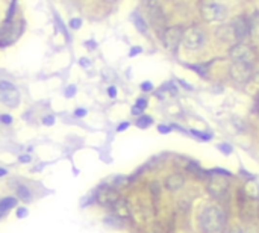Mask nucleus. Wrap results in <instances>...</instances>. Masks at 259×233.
<instances>
[{"instance_id":"4be33fe9","label":"nucleus","mask_w":259,"mask_h":233,"mask_svg":"<svg viewBox=\"0 0 259 233\" xmlns=\"http://www.w3.org/2000/svg\"><path fill=\"white\" fill-rule=\"evenodd\" d=\"M19 195H20V198H23V200H24V198L27 200V198L30 197V195H29V191H27L26 188H20V190H19Z\"/></svg>"},{"instance_id":"f8f14e48","label":"nucleus","mask_w":259,"mask_h":233,"mask_svg":"<svg viewBox=\"0 0 259 233\" xmlns=\"http://www.w3.org/2000/svg\"><path fill=\"white\" fill-rule=\"evenodd\" d=\"M231 24H232V27H234V30H235V35H237V40H238V41L242 40V38H244V37L249 34V23H247V20H246L244 17L235 19Z\"/></svg>"},{"instance_id":"20e7f679","label":"nucleus","mask_w":259,"mask_h":233,"mask_svg":"<svg viewBox=\"0 0 259 233\" xmlns=\"http://www.w3.org/2000/svg\"><path fill=\"white\" fill-rule=\"evenodd\" d=\"M229 74L237 84H246L252 79L253 64H247V62H232Z\"/></svg>"},{"instance_id":"f3484780","label":"nucleus","mask_w":259,"mask_h":233,"mask_svg":"<svg viewBox=\"0 0 259 233\" xmlns=\"http://www.w3.org/2000/svg\"><path fill=\"white\" fill-rule=\"evenodd\" d=\"M133 23L136 26V29L140 30L141 34H146L147 32V26H146V21L140 17L138 14H133Z\"/></svg>"},{"instance_id":"9d476101","label":"nucleus","mask_w":259,"mask_h":233,"mask_svg":"<svg viewBox=\"0 0 259 233\" xmlns=\"http://www.w3.org/2000/svg\"><path fill=\"white\" fill-rule=\"evenodd\" d=\"M149 15L151 19V23L155 24V27H161L165 21L164 14H162L161 8L156 5L155 0H149Z\"/></svg>"},{"instance_id":"b1692460","label":"nucleus","mask_w":259,"mask_h":233,"mask_svg":"<svg viewBox=\"0 0 259 233\" xmlns=\"http://www.w3.org/2000/svg\"><path fill=\"white\" fill-rule=\"evenodd\" d=\"M147 106V100H144V99H140L138 102H136V107H138V109H144V107Z\"/></svg>"},{"instance_id":"7c9ffc66","label":"nucleus","mask_w":259,"mask_h":233,"mask_svg":"<svg viewBox=\"0 0 259 233\" xmlns=\"http://www.w3.org/2000/svg\"><path fill=\"white\" fill-rule=\"evenodd\" d=\"M136 53H141V49H140V47H135V49L130 50V56H135Z\"/></svg>"},{"instance_id":"393cba45","label":"nucleus","mask_w":259,"mask_h":233,"mask_svg":"<svg viewBox=\"0 0 259 233\" xmlns=\"http://www.w3.org/2000/svg\"><path fill=\"white\" fill-rule=\"evenodd\" d=\"M108 96H109V97H115V96H117V88H115V86L108 88Z\"/></svg>"},{"instance_id":"2eb2a0df","label":"nucleus","mask_w":259,"mask_h":233,"mask_svg":"<svg viewBox=\"0 0 259 233\" xmlns=\"http://www.w3.org/2000/svg\"><path fill=\"white\" fill-rule=\"evenodd\" d=\"M244 192L247 194L249 198L258 200L259 198V185H258V182L256 180H249L244 185Z\"/></svg>"},{"instance_id":"9b49d317","label":"nucleus","mask_w":259,"mask_h":233,"mask_svg":"<svg viewBox=\"0 0 259 233\" xmlns=\"http://www.w3.org/2000/svg\"><path fill=\"white\" fill-rule=\"evenodd\" d=\"M217 35L221 41L224 42H231V44H237V35H235V30L232 27V24H224L221 27L217 29Z\"/></svg>"},{"instance_id":"ddd939ff","label":"nucleus","mask_w":259,"mask_h":233,"mask_svg":"<svg viewBox=\"0 0 259 233\" xmlns=\"http://www.w3.org/2000/svg\"><path fill=\"white\" fill-rule=\"evenodd\" d=\"M112 212L115 213V216H118V218H129L130 216L129 206L126 203V200H123V198H118L112 205Z\"/></svg>"},{"instance_id":"e433bc0d","label":"nucleus","mask_w":259,"mask_h":233,"mask_svg":"<svg viewBox=\"0 0 259 233\" xmlns=\"http://www.w3.org/2000/svg\"><path fill=\"white\" fill-rule=\"evenodd\" d=\"M155 233H159V232H155Z\"/></svg>"},{"instance_id":"6e6552de","label":"nucleus","mask_w":259,"mask_h":233,"mask_svg":"<svg viewBox=\"0 0 259 233\" xmlns=\"http://www.w3.org/2000/svg\"><path fill=\"white\" fill-rule=\"evenodd\" d=\"M227 188H229V180L224 176L216 174L208 180V192L216 198L223 197L227 192Z\"/></svg>"},{"instance_id":"72a5a7b5","label":"nucleus","mask_w":259,"mask_h":233,"mask_svg":"<svg viewBox=\"0 0 259 233\" xmlns=\"http://www.w3.org/2000/svg\"><path fill=\"white\" fill-rule=\"evenodd\" d=\"M6 174V169H3V168H0V176H5Z\"/></svg>"},{"instance_id":"473e14b6","label":"nucleus","mask_w":259,"mask_h":233,"mask_svg":"<svg viewBox=\"0 0 259 233\" xmlns=\"http://www.w3.org/2000/svg\"><path fill=\"white\" fill-rule=\"evenodd\" d=\"M86 45H88L89 49H94V42H93V41H88V42H86Z\"/></svg>"},{"instance_id":"2f4dec72","label":"nucleus","mask_w":259,"mask_h":233,"mask_svg":"<svg viewBox=\"0 0 259 233\" xmlns=\"http://www.w3.org/2000/svg\"><path fill=\"white\" fill-rule=\"evenodd\" d=\"M141 88H143L144 91H149V89H151V84H143Z\"/></svg>"},{"instance_id":"cd10ccee","label":"nucleus","mask_w":259,"mask_h":233,"mask_svg":"<svg viewBox=\"0 0 259 233\" xmlns=\"http://www.w3.org/2000/svg\"><path fill=\"white\" fill-rule=\"evenodd\" d=\"M26 213H27V211L23 209V208L17 211V216H19V218H23V216H26Z\"/></svg>"},{"instance_id":"4468645a","label":"nucleus","mask_w":259,"mask_h":233,"mask_svg":"<svg viewBox=\"0 0 259 233\" xmlns=\"http://www.w3.org/2000/svg\"><path fill=\"white\" fill-rule=\"evenodd\" d=\"M185 183V179L182 174H172L167 177L165 180V186H167V190H170V191H177L180 190L182 186H184Z\"/></svg>"},{"instance_id":"39448f33","label":"nucleus","mask_w":259,"mask_h":233,"mask_svg":"<svg viewBox=\"0 0 259 233\" xmlns=\"http://www.w3.org/2000/svg\"><path fill=\"white\" fill-rule=\"evenodd\" d=\"M0 102L9 107H17L20 103V94L12 84L0 81Z\"/></svg>"},{"instance_id":"0eeeda50","label":"nucleus","mask_w":259,"mask_h":233,"mask_svg":"<svg viewBox=\"0 0 259 233\" xmlns=\"http://www.w3.org/2000/svg\"><path fill=\"white\" fill-rule=\"evenodd\" d=\"M182 37H184V29L180 26H173V27L165 29L164 35H162L164 45L169 50L174 52L179 47V44L182 42Z\"/></svg>"},{"instance_id":"f03ea898","label":"nucleus","mask_w":259,"mask_h":233,"mask_svg":"<svg viewBox=\"0 0 259 233\" xmlns=\"http://www.w3.org/2000/svg\"><path fill=\"white\" fill-rule=\"evenodd\" d=\"M182 44L185 45L188 50H197L205 44V32L197 26L188 27L184 30V37H182Z\"/></svg>"},{"instance_id":"f257e3e1","label":"nucleus","mask_w":259,"mask_h":233,"mask_svg":"<svg viewBox=\"0 0 259 233\" xmlns=\"http://www.w3.org/2000/svg\"><path fill=\"white\" fill-rule=\"evenodd\" d=\"M224 215L217 206L206 208L200 215V227L205 233H217L223 229Z\"/></svg>"},{"instance_id":"7ed1b4c3","label":"nucleus","mask_w":259,"mask_h":233,"mask_svg":"<svg viewBox=\"0 0 259 233\" xmlns=\"http://www.w3.org/2000/svg\"><path fill=\"white\" fill-rule=\"evenodd\" d=\"M229 55L232 58V62H247V64H255V59H256L255 50L250 47V45L242 44V42L234 44Z\"/></svg>"},{"instance_id":"6ab92c4d","label":"nucleus","mask_w":259,"mask_h":233,"mask_svg":"<svg viewBox=\"0 0 259 233\" xmlns=\"http://www.w3.org/2000/svg\"><path fill=\"white\" fill-rule=\"evenodd\" d=\"M82 26V20L81 19H73L71 21H70V27L71 29H79Z\"/></svg>"},{"instance_id":"412c9836","label":"nucleus","mask_w":259,"mask_h":233,"mask_svg":"<svg viewBox=\"0 0 259 233\" xmlns=\"http://www.w3.org/2000/svg\"><path fill=\"white\" fill-rule=\"evenodd\" d=\"M0 121L5 123V124H11L12 123V117L8 115V114H3V115H0Z\"/></svg>"},{"instance_id":"c756f323","label":"nucleus","mask_w":259,"mask_h":233,"mask_svg":"<svg viewBox=\"0 0 259 233\" xmlns=\"http://www.w3.org/2000/svg\"><path fill=\"white\" fill-rule=\"evenodd\" d=\"M126 127H129V123H123V124H120V126H118V132H121V130H125Z\"/></svg>"},{"instance_id":"5701e85b","label":"nucleus","mask_w":259,"mask_h":233,"mask_svg":"<svg viewBox=\"0 0 259 233\" xmlns=\"http://www.w3.org/2000/svg\"><path fill=\"white\" fill-rule=\"evenodd\" d=\"M43 123L45 124V126H52V124L55 123V117H52V115H49V117H45V118L43 120Z\"/></svg>"},{"instance_id":"bb28decb","label":"nucleus","mask_w":259,"mask_h":233,"mask_svg":"<svg viewBox=\"0 0 259 233\" xmlns=\"http://www.w3.org/2000/svg\"><path fill=\"white\" fill-rule=\"evenodd\" d=\"M79 64H81L82 67H89V65H91V62H89L88 59H85V58H82V59L79 61Z\"/></svg>"},{"instance_id":"423d86ee","label":"nucleus","mask_w":259,"mask_h":233,"mask_svg":"<svg viewBox=\"0 0 259 233\" xmlns=\"http://www.w3.org/2000/svg\"><path fill=\"white\" fill-rule=\"evenodd\" d=\"M202 17L208 23L223 21L227 17V9H226V6H223L220 3H206L202 8Z\"/></svg>"},{"instance_id":"c9c22d12","label":"nucleus","mask_w":259,"mask_h":233,"mask_svg":"<svg viewBox=\"0 0 259 233\" xmlns=\"http://www.w3.org/2000/svg\"><path fill=\"white\" fill-rule=\"evenodd\" d=\"M105 2H108V3H112V2H115V0H105Z\"/></svg>"},{"instance_id":"a211bd4d","label":"nucleus","mask_w":259,"mask_h":233,"mask_svg":"<svg viewBox=\"0 0 259 233\" xmlns=\"http://www.w3.org/2000/svg\"><path fill=\"white\" fill-rule=\"evenodd\" d=\"M136 124H138V127H147V126H150V124H151V118L150 117H140V120H138V123H136Z\"/></svg>"},{"instance_id":"dca6fc26","label":"nucleus","mask_w":259,"mask_h":233,"mask_svg":"<svg viewBox=\"0 0 259 233\" xmlns=\"http://www.w3.org/2000/svg\"><path fill=\"white\" fill-rule=\"evenodd\" d=\"M15 205H17V198H15V197H6V198H3L2 201H0V215L8 212L9 209H12Z\"/></svg>"},{"instance_id":"a878e982","label":"nucleus","mask_w":259,"mask_h":233,"mask_svg":"<svg viewBox=\"0 0 259 233\" xmlns=\"http://www.w3.org/2000/svg\"><path fill=\"white\" fill-rule=\"evenodd\" d=\"M74 115H76V117H85V115H86V111H85V109H76V111H74Z\"/></svg>"},{"instance_id":"1a4fd4ad","label":"nucleus","mask_w":259,"mask_h":233,"mask_svg":"<svg viewBox=\"0 0 259 233\" xmlns=\"http://www.w3.org/2000/svg\"><path fill=\"white\" fill-rule=\"evenodd\" d=\"M118 198V192L112 188H102L97 192V201L102 206H112Z\"/></svg>"},{"instance_id":"c85d7f7f","label":"nucleus","mask_w":259,"mask_h":233,"mask_svg":"<svg viewBox=\"0 0 259 233\" xmlns=\"http://www.w3.org/2000/svg\"><path fill=\"white\" fill-rule=\"evenodd\" d=\"M19 161H20V162H29V161H30V156H29V154H22V156L19 158Z\"/></svg>"},{"instance_id":"f704fd0d","label":"nucleus","mask_w":259,"mask_h":233,"mask_svg":"<svg viewBox=\"0 0 259 233\" xmlns=\"http://www.w3.org/2000/svg\"><path fill=\"white\" fill-rule=\"evenodd\" d=\"M229 233H241L239 230H232V232H229Z\"/></svg>"},{"instance_id":"aec40b11","label":"nucleus","mask_w":259,"mask_h":233,"mask_svg":"<svg viewBox=\"0 0 259 233\" xmlns=\"http://www.w3.org/2000/svg\"><path fill=\"white\" fill-rule=\"evenodd\" d=\"M74 94H76V86H74V85L68 86L67 91H65V97H73Z\"/></svg>"}]
</instances>
